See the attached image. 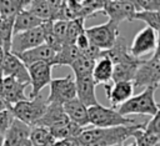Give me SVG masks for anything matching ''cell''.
Wrapping results in <instances>:
<instances>
[{
	"label": "cell",
	"mask_w": 160,
	"mask_h": 146,
	"mask_svg": "<svg viewBox=\"0 0 160 146\" xmlns=\"http://www.w3.org/2000/svg\"><path fill=\"white\" fill-rule=\"evenodd\" d=\"M55 54H56L55 50H52L46 44H42V45L36 46L31 50L18 54L16 56L19 57V60L25 66H29V65H32V64H36V62H48V64L51 65V61H52Z\"/></svg>",
	"instance_id": "cell-18"
},
{
	"label": "cell",
	"mask_w": 160,
	"mask_h": 146,
	"mask_svg": "<svg viewBox=\"0 0 160 146\" xmlns=\"http://www.w3.org/2000/svg\"><path fill=\"white\" fill-rule=\"evenodd\" d=\"M142 62V59H136L134 56H129L128 59L115 64L112 66V76L111 81L114 82H121V81H132L135 72L139 67V65Z\"/></svg>",
	"instance_id": "cell-17"
},
{
	"label": "cell",
	"mask_w": 160,
	"mask_h": 146,
	"mask_svg": "<svg viewBox=\"0 0 160 146\" xmlns=\"http://www.w3.org/2000/svg\"><path fill=\"white\" fill-rule=\"evenodd\" d=\"M0 47H1V41H0Z\"/></svg>",
	"instance_id": "cell-43"
},
{
	"label": "cell",
	"mask_w": 160,
	"mask_h": 146,
	"mask_svg": "<svg viewBox=\"0 0 160 146\" xmlns=\"http://www.w3.org/2000/svg\"><path fill=\"white\" fill-rule=\"evenodd\" d=\"M2 77H14L21 84L29 85V74L26 66L19 60V57L11 52H5L1 62Z\"/></svg>",
	"instance_id": "cell-12"
},
{
	"label": "cell",
	"mask_w": 160,
	"mask_h": 146,
	"mask_svg": "<svg viewBox=\"0 0 160 146\" xmlns=\"http://www.w3.org/2000/svg\"><path fill=\"white\" fill-rule=\"evenodd\" d=\"M85 35L89 39V42L98 47L99 50H109L120 36V29L118 25L111 22L110 20L101 24L95 25L91 27L85 29Z\"/></svg>",
	"instance_id": "cell-6"
},
{
	"label": "cell",
	"mask_w": 160,
	"mask_h": 146,
	"mask_svg": "<svg viewBox=\"0 0 160 146\" xmlns=\"http://www.w3.org/2000/svg\"><path fill=\"white\" fill-rule=\"evenodd\" d=\"M29 0H1L0 19H14L21 10L25 9Z\"/></svg>",
	"instance_id": "cell-25"
},
{
	"label": "cell",
	"mask_w": 160,
	"mask_h": 146,
	"mask_svg": "<svg viewBox=\"0 0 160 146\" xmlns=\"http://www.w3.org/2000/svg\"><path fill=\"white\" fill-rule=\"evenodd\" d=\"M134 20H140L155 31L160 29V12L159 11H138L134 15Z\"/></svg>",
	"instance_id": "cell-32"
},
{
	"label": "cell",
	"mask_w": 160,
	"mask_h": 146,
	"mask_svg": "<svg viewBox=\"0 0 160 146\" xmlns=\"http://www.w3.org/2000/svg\"><path fill=\"white\" fill-rule=\"evenodd\" d=\"M158 146H160V145H158Z\"/></svg>",
	"instance_id": "cell-45"
},
{
	"label": "cell",
	"mask_w": 160,
	"mask_h": 146,
	"mask_svg": "<svg viewBox=\"0 0 160 146\" xmlns=\"http://www.w3.org/2000/svg\"><path fill=\"white\" fill-rule=\"evenodd\" d=\"M15 146H32V144H31V141H30V139H25V140H22V141H20L19 144H16Z\"/></svg>",
	"instance_id": "cell-38"
},
{
	"label": "cell",
	"mask_w": 160,
	"mask_h": 146,
	"mask_svg": "<svg viewBox=\"0 0 160 146\" xmlns=\"http://www.w3.org/2000/svg\"><path fill=\"white\" fill-rule=\"evenodd\" d=\"M46 105L48 106H46L45 114L35 126H41L48 130H51L70 122L62 110V105H59V104H46Z\"/></svg>",
	"instance_id": "cell-16"
},
{
	"label": "cell",
	"mask_w": 160,
	"mask_h": 146,
	"mask_svg": "<svg viewBox=\"0 0 160 146\" xmlns=\"http://www.w3.org/2000/svg\"><path fill=\"white\" fill-rule=\"evenodd\" d=\"M79 56H80V51L75 45H62L60 50L55 54L51 61V66H59V65L70 66Z\"/></svg>",
	"instance_id": "cell-23"
},
{
	"label": "cell",
	"mask_w": 160,
	"mask_h": 146,
	"mask_svg": "<svg viewBox=\"0 0 160 146\" xmlns=\"http://www.w3.org/2000/svg\"><path fill=\"white\" fill-rule=\"evenodd\" d=\"M49 86H50V92L48 99L45 100L46 104L64 105L65 102L76 97L75 80L72 75H68L61 79H51Z\"/></svg>",
	"instance_id": "cell-7"
},
{
	"label": "cell",
	"mask_w": 160,
	"mask_h": 146,
	"mask_svg": "<svg viewBox=\"0 0 160 146\" xmlns=\"http://www.w3.org/2000/svg\"><path fill=\"white\" fill-rule=\"evenodd\" d=\"M42 44H44V30L42 26H39L32 30H28L12 35L10 52L18 55L24 51L31 50L36 46H40Z\"/></svg>",
	"instance_id": "cell-11"
},
{
	"label": "cell",
	"mask_w": 160,
	"mask_h": 146,
	"mask_svg": "<svg viewBox=\"0 0 160 146\" xmlns=\"http://www.w3.org/2000/svg\"><path fill=\"white\" fill-rule=\"evenodd\" d=\"M132 87H152L158 90L160 84V52L156 49L149 60H142L132 79Z\"/></svg>",
	"instance_id": "cell-4"
},
{
	"label": "cell",
	"mask_w": 160,
	"mask_h": 146,
	"mask_svg": "<svg viewBox=\"0 0 160 146\" xmlns=\"http://www.w3.org/2000/svg\"><path fill=\"white\" fill-rule=\"evenodd\" d=\"M32 146H51L55 139L51 136L50 131L41 126H32L29 136Z\"/></svg>",
	"instance_id": "cell-26"
},
{
	"label": "cell",
	"mask_w": 160,
	"mask_h": 146,
	"mask_svg": "<svg viewBox=\"0 0 160 146\" xmlns=\"http://www.w3.org/2000/svg\"><path fill=\"white\" fill-rule=\"evenodd\" d=\"M112 66H114L112 62L105 56L95 61V65L91 72L95 85H102V86L110 85L109 82L111 81V76H112Z\"/></svg>",
	"instance_id": "cell-21"
},
{
	"label": "cell",
	"mask_w": 160,
	"mask_h": 146,
	"mask_svg": "<svg viewBox=\"0 0 160 146\" xmlns=\"http://www.w3.org/2000/svg\"><path fill=\"white\" fill-rule=\"evenodd\" d=\"M30 130L31 127L22 124L21 121L14 119L12 124L10 125L9 130L4 135V144L2 146H15L20 141L29 139L30 136Z\"/></svg>",
	"instance_id": "cell-20"
},
{
	"label": "cell",
	"mask_w": 160,
	"mask_h": 146,
	"mask_svg": "<svg viewBox=\"0 0 160 146\" xmlns=\"http://www.w3.org/2000/svg\"><path fill=\"white\" fill-rule=\"evenodd\" d=\"M0 75H2V74H1V71H0Z\"/></svg>",
	"instance_id": "cell-44"
},
{
	"label": "cell",
	"mask_w": 160,
	"mask_h": 146,
	"mask_svg": "<svg viewBox=\"0 0 160 146\" xmlns=\"http://www.w3.org/2000/svg\"><path fill=\"white\" fill-rule=\"evenodd\" d=\"M44 21L39 20L36 16H34L31 12L26 11L25 9L21 10L15 17H14V25H12V32L19 34L28 30H32L35 27H39L42 25Z\"/></svg>",
	"instance_id": "cell-22"
},
{
	"label": "cell",
	"mask_w": 160,
	"mask_h": 146,
	"mask_svg": "<svg viewBox=\"0 0 160 146\" xmlns=\"http://www.w3.org/2000/svg\"><path fill=\"white\" fill-rule=\"evenodd\" d=\"M12 25L14 19H0V41L4 52H10L11 39H12Z\"/></svg>",
	"instance_id": "cell-27"
},
{
	"label": "cell",
	"mask_w": 160,
	"mask_h": 146,
	"mask_svg": "<svg viewBox=\"0 0 160 146\" xmlns=\"http://www.w3.org/2000/svg\"><path fill=\"white\" fill-rule=\"evenodd\" d=\"M74 80H75V89H76V99L84 106L89 109V107L100 105V102L96 99V94H95L96 85L92 80L91 74L76 77Z\"/></svg>",
	"instance_id": "cell-14"
},
{
	"label": "cell",
	"mask_w": 160,
	"mask_h": 146,
	"mask_svg": "<svg viewBox=\"0 0 160 146\" xmlns=\"http://www.w3.org/2000/svg\"><path fill=\"white\" fill-rule=\"evenodd\" d=\"M144 125L145 124H135L131 126H118L109 129H84L78 137V141L80 146H120L124 141L132 136L134 131L142 129Z\"/></svg>",
	"instance_id": "cell-1"
},
{
	"label": "cell",
	"mask_w": 160,
	"mask_h": 146,
	"mask_svg": "<svg viewBox=\"0 0 160 146\" xmlns=\"http://www.w3.org/2000/svg\"><path fill=\"white\" fill-rule=\"evenodd\" d=\"M29 74V85L31 86L29 99H35L40 96L41 90L48 86L51 81L52 66L48 62H36L26 66Z\"/></svg>",
	"instance_id": "cell-10"
},
{
	"label": "cell",
	"mask_w": 160,
	"mask_h": 146,
	"mask_svg": "<svg viewBox=\"0 0 160 146\" xmlns=\"http://www.w3.org/2000/svg\"><path fill=\"white\" fill-rule=\"evenodd\" d=\"M84 19H74L68 21V29H66V36L64 45H74L78 36L85 31L84 26Z\"/></svg>",
	"instance_id": "cell-29"
},
{
	"label": "cell",
	"mask_w": 160,
	"mask_h": 146,
	"mask_svg": "<svg viewBox=\"0 0 160 146\" xmlns=\"http://www.w3.org/2000/svg\"><path fill=\"white\" fill-rule=\"evenodd\" d=\"M89 125L99 129H109L118 126H131L136 124L135 119L120 115L115 109L105 107L101 104L88 109Z\"/></svg>",
	"instance_id": "cell-3"
},
{
	"label": "cell",
	"mask_w": 160,
	"mask_h": 146,
	"mask_svg": "<svg viewBox=\"0 0 160 146\" xmlns=\"http://www.w3.org/2000/svg\"><path fill=\"white\" fill-rule=\"evenodd\" d=\"M28 86V84H21L14 77H2L1 100L11 109L15 104L29 99L25 94V89Z\"/></svg>",
	"instance_id": "cell-13"
},
{
	"label": "cell",
	"mask_w": 160,
	"mask_h": 146,
	"mask_svg": "<svg viewBox=\"0 0 160 146\" xmlns=\"http://www.w3.org/2000/svg\"><path fill=\"white\" fill-rule=\"evenodd\" d=\"M158 49V31L152 30L149 26L142 27L136 32L134 40L129 47V52L131 56L140 59L144 55L154 51Z\"/></svg>",
	"instance_id": "cell-9"
},
{
	"label": "cell",
	"mask_w": 160,
	"mask_h": 146,
	"mask_svg": "<svg viewBox=\"0 0 160 146\" xmlns=\"http://www.w3.org/2000/svg\"><path fill=\"white\" fill-rule=\"evenodd\" d=\"M120 146H122V145H120ZM130 146H135V144H131V145H130Z\"/></svg>",
	"instance_id": "cell-42"
},
{
	"label": "cell",
	"mask_w": 160,
	"mask_h": 146,
	"mask_svg": "<svg viewBox=\"0 0 160 146\" xmlns=\"http://www.w3.org/2000/svg\"><path fill=\"white\" fill-rule=\"evenodd\" d=\"M105 0H84L81 1V9L79 12V19L86 20L89 16H94L95 12L102 11Z\"/></svg>",
	"instance_id": "cell-30"
},
{
	"label": "cell",
	"mask_w": 160,
	"mask_h": 146,
	"mask_svg": "<svg viewBox=\"0 0 160 146\" xmlns=\"http://www.w3.org/2000/svg\"><path fill=\"white\" fill-rule=\"evenodd\" d=\"M2 144H4V136L0 135V146H2Z\"/></svg>",
	"instance_id": "cell-41"
},
{
	"label": "cell",
	"mask_w": 160,
	"mask_h": 146,
	"mask_svg": "<svg viewBox=\"0 0 160 146\" xmlns=\"http://www.w3.org/2000/svg\"><path fill=\"white\" fill-rule=\"evenodd\" d=\"M66 29H68V21H52V34L56 41L60 44V46H62L65 42Z\"/></svg>",
	"instance_id": "cell-34"
},
{
	"label": "cell",
	"mask_w": 160,
	"mask_h": 146,
	"mask_svg": "<svg viewBox=\"0 0 160 146\" xmlns=\"http://www.w3.org/2000/svg\"><path fill=\"white\" fill-rule=\"evenodd\" d=\"M14 115L11 112L10 109H5V110H1L0 111V135H5L6 131L9 130L10 125L12 124L14 121Z\"/></svg>",
	"instance_id": "cell-35"
},
{
	"label": "cell",
	"mask_w": 160,
	"mask_h": 146,
	"mask_svg": "<svg viewBox=\"0 0 160 146\" xmlns=\"http://www.w3.org/2000/svg\"><path fill=\"white\" fill-rule=\"evenodd\" d=\"M155 89L146 87L139 95L131 96L126 102L118 107V112L122 116L130 114H140V115H150L152 117L159 112V105L155 100Z\"/></svg>",
	"instance_id": "cell-2"
},
{
	"label": "cell",
	"mask_w": 160,
	"mask_h": 146,
	"mask_svg": "<svg viewBox=\"0 0 160 146\" xmlns=\"http://www.w3.org/2000/svg\"><path fill=\"white\" fill-rule=\"evenodd\" d=\"M131 137L135 139V142H134L135 146H158V145H160V136H156V135L144 131V127L134 131Z\"/></svg>",
	"instance_id": "cell-31"
},
{
	"label": "cell",
	"mask_w": 160,
	"mask_h": 146,
	"mask_svg": "<svg viewBox=\"0 0 160 146\" xmlns=\"http://www.w3.org/2000/svg\"><path fill=\"white\" fill-rule=\"evenodd\" d=\"M25 10L31 12L41 21H51V10L49 0H29Z\"/></svg>",
	"instance_id": "cell-24"
},
{
	"label": "cell",
	"mask_w": 160,
	"mask_h": 146,
	"mask_svg": "<svg viewBox=\"0 0 160 146\" xmlns=\"http://www.w3.org/2000/svg\"><path fill=\"white\" fill-rule=\"evenodd\" d=\"M159 114L160 112H158L156 115L150 117V120L144 125V131H146L149 134H152V135H156V136H160V119H159Z\"/></svg>",
	"instance_id": "cell-36"
},
{
	"label": "cell",
	"mask_w": 160,
	"mask_h": 146,
	"mask_svg": "<svg viewBox=\"0 0 160 146\" xmlns=\"http://www.w3.org/2000/svg\"><path fill=\"white\" fill-rule=\"evenodd\" d=\"M136 7L132 0H105L102 14L109 16V20L120 26L122 21H132L136 14Z\"/></svg>",
	"instance_id": "cell-8"
},
{
	"label": "cell",
	"mask_w": 160,
	"mask_h": 146,
	"mask_svg": "<svg viewBox=\"0 0 160 146\" xmlns=\"http://www.w3.org/2000/svg\"><path fill=\"white\" fill-rule=\"evenodd\" d=\"M46 106L48 105L45 100L40 95L35 99H28L25 101L15 104L14 106H11V112L16 120L32 127L45 114Z\"/></svg>",
	"instance_id": "cell-5"
},
{
	"label": "cell",
	"mask_w": 160,
	"mask_h": 146,
	"mask_svg": "<svg viewBox=\"0 0 160 146\" xmlns=\"http://www.w3.org/2000/svg\"><path fill=\"white\" fill-rule=\"evenodd\" d=\"M4 50L2 47H0V71H1V62H2V59H4Z\"/></svg>",
	"instance_id": "cell-40"
},
{
	"label": "cell",
	"mask_w": 160,
	"mask_h": 146,
	"mask_svg": "<svg viewBox=\"0 0 160 146\" xmlns=\"http://www.w3.org/2000/svg\"><path fill=\"white\" fill-rule=\"evenodd\" d=\"M62 110L65 115L68 116L69 121L85 129L89 125V117H88V107L84 106L76 97L65 102L62 105Z\"/></svg>",
	"instance_id": "cell-19"
},
{
	"label": "cell",
	"mask_w": 160,
	"mask_h": 146,
	"mask_svg": "<svg viewBox=\"0 0 160 146\" xmlns=\"http://www.w3.org/2000/svg\"><path fill=\"white\" fill-rule=\"evenodd\" d=\"M5 109H10V107H9V106L0 99V111H1V110H5ZM10 110H11V109H10Z\"/></svg>",
	"instance_id": "cell-39"
},
{
	"label": "cell",
	"mask_w": 160,
	"mask_h": 146,
	"mask_svg": "<svg viewBox=\"0 0 160 146\" xmlns=\"http://www.w3.org/2000/svg\"><path fill=\"white\" fill-rule=\"evenodd\" d=\"M94 65H95V61L81 55L70 65L71 70H72V74H74V77H80V76H84V75H89L92 72V69H94Z\"/></svg>",
	"instance_id": "cell-28"
},
{
	"label": "cell",
	"mask_w": 160,
	"mask_h": 146,
	"mask_svg": "<svg viewBox=\"0 0 160 146\" xmlns=\"http://www.w3.org/2000/svg\"><path fill=\"white\" fill-rule=\"evenodd\" d=\"M106 91V97L111 104V109L119 107L124 102H126L134 92L132 82L130 81H121V82H114L112 85L104 86Z\"/></svg>",
	"instance_id": "cell-15"
},
{
	"label": "cell",
	"mask_w": 160,
	"mask_h": 146,
	"mask_svg": "<svg viewBox=\"0 0 160 146\" xmlns=\"http://www.w3.org/2000/svg\"><path fill=\"white\" fill-rule=\"evenodd\" d=\"M51 146H80L78 137L76 139H66V140H60V141H55Z\"/></svg>",
	"instance_id": "cell-37"
},
{
	"label": "cell",
	"mask_w": 160,
	"mask_h": 146,
	"mask_svg": "<svg viewBox=\"0 0 160 146\" xmlns=\"http://www.w3.org/2000/svg\"><path fill=\"white\" fill-rule=\"evenodd\" d=\"M136 11H159L160 0H132Z\"/></svg>",
	"instance_id": "cell-33"
}]
</instances>
